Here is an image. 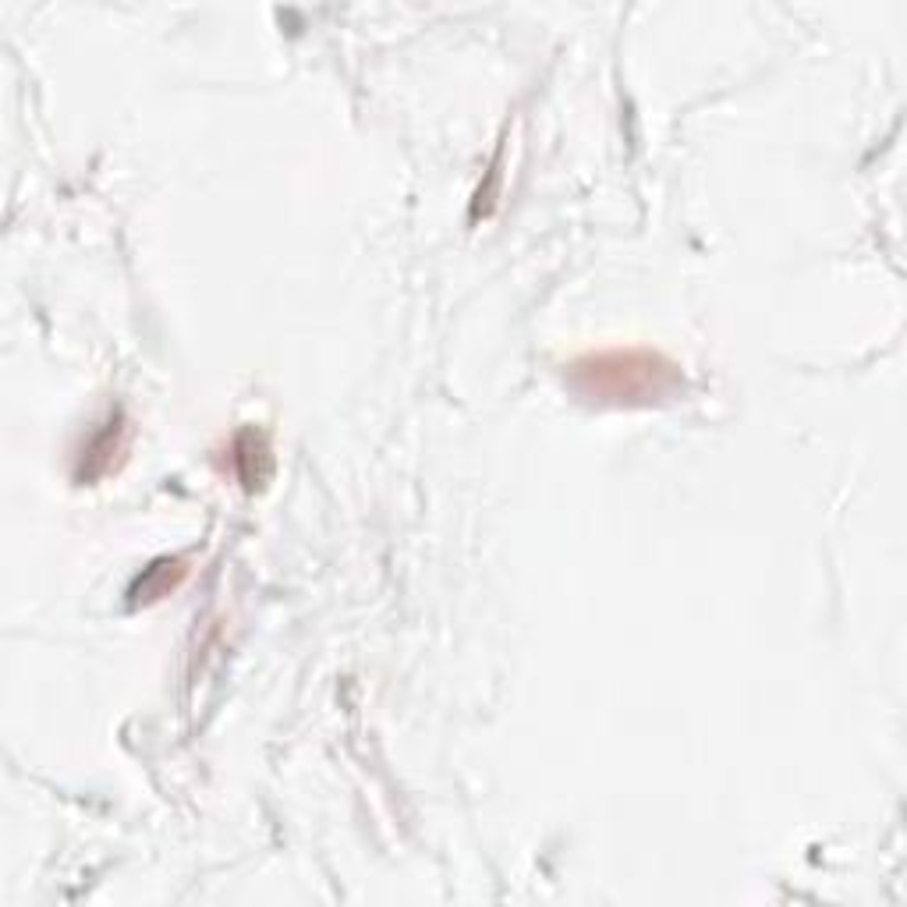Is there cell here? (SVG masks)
<instances>
[{"instance_id": "cell-1", "label": "cell", "mask_w": 907, "mask_h": 907, "mask_svg": "<svg viewBox=\"0 0 907 907\" xmlns=\"http://www.w3.org/2000/svg\"><path fill=\"white\" fill-rule=\"evenodd\" d=\"M570 386L596 405H657L681 391V369L657 351H599L567 369Z\"/></svg>"}, {"instance_id": "cell-2", "label": "cell", "mask_w": 907, "mask_h": 907, "mask_svg": "<svg viewBox=\"0 0 907 907\" xmlns=\"http://www.w3.org/2000/svg\"><path fill=\"white\" fill-rule=\"evenodd\" d=\"M234 461H238V476L245 482V490H256V485H263V479L270 476V468H259V461L270 465V447L252 429H245L238 436V444H234Z\"/></svg>"}, {"instance_id": "cell-3", "label": "cell", "mask_w": 907, "mask_h": 907, "mask_svg": "<svg viewBox=\"0 0 907 907\" xmlns=\"http://www.w3.org/2000/svg\"><path fill=\"white\" fill-rule=\"evenodd\" d=\"M125 450V429L121 426H107L104 433L96 436V440L86 447V465L78 468V479H96V476H104L114 468V458L110 453H121Z\"/></svg>"}, {"instance_id": "cell-4", "label": "cell", "mask_w": 907, "mask_h": 907, "mask_svg": "<svg viewBox=\"0 0 907 907\" xmlns=\"http://www.w3.org/2000/svg\"><path fill=\"white\" fill-rule=\"evenodd\" d=\"M184 567L178 561H160L146 570V575L136 581V589H131V602H153L160 596H167L181 581Z\"/></svg>"}]
</instances>
